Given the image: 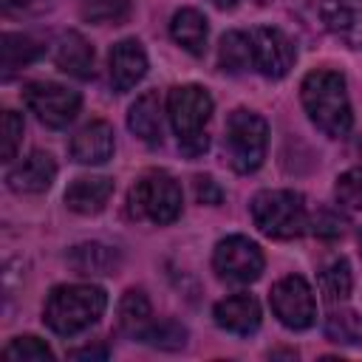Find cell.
I'll use <instances>...</instances> for the list:
<instances>
[{
  "mask_svg": "<svg viewBox=\"0 0 362 362\" xmlns=\"http://www.w3.org/2000/svg\"><path fill=\"white\" fill-rule=\"evenodd\" d=\"M23 99L28 105V110L45 124V127H65L76 119L79 107H82V96L59 82H28L23 88Z\"/></svg>",
  "mask_w": 362,
  "mask_h": 362,
  "instance_id": "9",
  "label": "cell"
},
{
  "mask_svg": "<svg viewBox=\"0 0 362 362\" xmlns=\"http://www.w3.org/2000/svg\"><path fill=\"white\" fill-rule=\"evenodd\" d=\"M68 150H71V158L76 164H88V167L105 164L116 150L113 127L107 122H102V119H93V122H88L85 127H79L74 133Z\"/></svg>",
  "mask_w": 362,
  "mask_h": 362,
  "instance_id": "15",
  "label": "cell"
},
{
  "mask_svg": "<svg viewBox=\"0 0 362 362\" xmlns=\"http://www.w3.org/2000/svg\"><path fill=\"white\" fill-rule=\"evenodd\" d=\"M164 110L167 107H161V99H158L156 90L141 93L130 105V110H127V127H130V133L136 139H141L144 144H150V147L161 144V130H164L161 127V116H164Z\"/></svg>",
  "mask_w": 362,
  "mask_h": 362,
  "instance_id": "19",
  "label": "cell"
},
{
  "mask_svg": "<svg viewBox=\"0 0 362 362\" xmlns=\"http://www.w3.org/2000/svg\"><path fill=\"white\" fill-rule=\"evenodd\" d=\"M351 288H354V272H351V263L345 257L331 260L320 272V291L328 303H345Z\"/></svg>",
  "mask_w": 362,
  "mask_h": 362,
  "instance_id": "24",
  "label": "cell"
},
{
  "mask_svg": "<svg viewBox=\"0 0 362 362\" xmlns=\"http://www.w3.org/2000/svg\"><path fill=\"white\" fill-rule=\"evenodd\" d=\"M71 359H107V348L105 345H85L68 354Z\"/></svg>",
  "mask_w": 362,
  "mask_h": 362,
  "instance_id": "33",
  "label": "cell"
},
{
  "mask_svg": "<svg viewBox=\"0 0 362 362\" xmlns=\"http://www.w3.org/2000/svg\"><path fill=\"white\" fill-rule=\"evenodd\" d=\"M240 0H212V6H218V8H235Z\"/></svg>",
  "mask_w": 362,
  "mask_h": 362,
  "instance_id": "34",
  "label": "cell"
},
{
  "mask_svg": "<svg viewBox=\"0 0 362 362\" xmlns=\"http://www.w3.org/2000/svg\"><path fill=\"white\" fill-rule=\"evenodd\" d=\"M54 62L62 74L74 79H90L93 76V45L79 31H62L57 40Z\"/></svg>",
  "mask_w": 362,
  "mask_h": 362,
  "instance_id": "18",
  "label": "cell"
},
{
  "mask_svg": "<svg viewBox=\"0 0 362 362\" xmlns=\"http://www.w3.org/2000/svg\"><path fill=\"white\" fill-rule=\"evenodd\" d=\"M3 356L6 359H14V362H51L54 359V351L40 339V337H14L6 348H3Z\"/></svg>",
  "mask_w": 362,
  "mask_h": 362,
  "instance_id": "28",
  "label": "cell"
},
{
  "mask_svg": "<svg viewBox=\"0 0 362 362\" xmlns=\"http://www.w3.org/2000/svg\"><path fill=\"white\" fill-rule=\"evenodd\" d=\"M255 226L274 240L300 238L308 229L305 198L294 189H260L249 204Z\"/></svg>",
  "mask_w": 362,
  "mask_h": 362,
  "instance_id": "4",
  "label": "cell"
},
{
  "mask_svg": "<svg viewBox=\"0 0 362 362\" xmlns=\"http://www.w3.org/2000/svg\"><path fill=\"white\" fill-rule=\"evenodd\" d=\"M141 342L153 348H164V351H178L187 345V328L175 320H158V322H150Z\"/></svg>",
  "mask_w": 362,
  "mask_h": 362,
  "instance_id": "27",
  "label": "cell"
},
{
  "mask_svg": "<svg viewBox=\"0 0 362 362\" xmlns=\"http://www.w3.org/2000/svg\"><path fill=\"white\" fill-rule=\"evenodd\" d=\"M184 195L178 181L167 170H147L136 178V184L127 192V212L130 218L150 221L158 226L173 223L181 215Z\"/></svg>",
  "mask_w": 362,
  "mask_h": 362,
  "instance_id": "5",
  "label": "cell"
},
{
  "mask_svg": "<svg viewBox=\"0 0 362 362\" xmlns=\"http://www.w3.org/2000/svg\"><path fill=\"white\" fill-rule=\"evenodd\" d=\"M167 119L178 136V150L189 158L201 156L209 144L206 124L212 119V96L201 85H175L167 93Z\"/></svg>",
  "mask_w": 362,
  "mask_h": 362,
  "instance_id": "3",
  "label": "cell"
},
{
  "mask_svg": "<svg viewBox=\"0 0 362 362\" xmlns=\"http://www.w3.org/2000/svg\"><path fill=\"white\" fill-rule=\"evenodd\" d=\"M322 25L351 51H362V0H322Z\"/></svg>",
  "mask_w": 362,
  "mask_h": 362,
  "instance_id": "13",
  "label": "cell"
},
{
  "mask_svg": "<svg viewBox=\"0 0 362 362\" xmlns=\"http://www.w3.org/2000/svg\"><path fill=\"white\" fill-rule=\"evenodd\" d=\"M212 317H215L218 328H223L229 334H238V337H249L260 328L263 311H260V303L252 294H229V297L215 303Z\"/></svg>",
  "mask_w": 362,
  "mask_h": 362,
  "instance_id": "14",
  "label": "cell"
},
{
  "mask_svg": "<svg viewBox=\"0 0 362 362\" xmlns=\"http://www.w3.org/2000/svg\"><path fill=\"white\" fill-rule=\"evenodd\" d=\"M113 195V178L107 175H79L65 189V206L76 215H96L107 206Z\"/></svg>",
  "mask_w": 362,
  "mask_h": 362,
  "instance_id": "17",
  "label": "cell"
},
{
  "mask_svg": "<svg viewBox=\"0 0 362 362\" xmlns=\"http://www.w3.org/2000/svg\"><path fill=\"white\" fill-rule=\"evenodd\" d=\"M147 74V51L139 40L127 37L119 40L110 54H107V76H110V88L116 93H124L130 88H136Z\"/></svg>",
  "mask_w": 362,
  "mask_h": 362,
  "instance_id": "11",
  "label": "cell"
},
{
  "mask_svg": "<svg viewBox=\"0 0 362 362\" xmlns=\"http://www.w3.org/2000/svg\"><path fill=\"white\" fill-rule=\"evenodd\" d=\"M150 322H153V308H150L147 294L141 288H127L119 300V328L127 337L141 339Z\"/></svg>",
  "mask_w": 362,
  "mask_h": 362,
  "instance_id": "22",
  "label": "cell"
},
{
  "mask_svg": "<svg viewBox=\"0 0 362 362\" xmlns=\"http://www.w3.org/2000/svg\"><path fill=\"white\" fill-rule=\"evenodd\" d=\"M206 34H209L206 17L198 8H178L173 14V20H170V37L175 40V45H181L192 57H201L204 54Z\"/></svg>",
  "mask_w": 362,
  "mask_h": 362,
  "instance_id": "20",
  "label": "cell"
},
{
  "mask_svg": "<svg viewBox=\"0 0 362 362\" xmlns=\"http://www.w3.org/2000/svg\"><path fill=\"white\" fill-rule=\"evenodd\" d=\"M356 243H359V252H362V226H359V232H356Z\"/></svg>",
  "mask_w": 362,
  "mask_h": 362,
  "instance_id": "35",
  "label": "cell"
},
{
  "mask_svg": "<svg viewBox=\"0 0 362 362\" xmlns=\"http://www.w3.org/2000/svg\"><path fill=\"white\" fill-rule=\"evenodd\" d=\"M68 266L74 269V274L82 277H105V274H116L122 266V255L119 249L102 243V240H85L76 243L68 255H65Z\"/></svg>",
  "mask_w": 362,
  "mask_h": 362,
  "instance_id": "16",
  "label": "cell"
},
{
  "mask_svg": "<svg viewBox=\"0 0 362 362\" xmlns=\"http://www.w3.org/2000/svg\"><path fill=\"white\" fill-rule=\"evenodd\" d=\"M300 99L311 124L328 139H342L351 130L354 110H351L345 76L339 71H331V68L308 71L300 85Z\"/></svg>",
  "mask_w": 362,
  "mask_h": 362,
  "instance_id": "1",
  "label": "cell"
},
{
  "mask_svg": "<svg viewBox=\"0 0 362 362\" xmlns=\"http://www.w3.org/2000/svg\"><path fill=\"white\" fill-rule=\"evenodd\" d=\"M218 68L223 74H243L252 68V42L246 31H226L218 42Z\"/></svg>",
  "mask_w": 362,
  "mask_h": 362,
  "instance_id": "23",
  "label": "cell"
},
{
  "mask_svg": "<svg viewBox=\"0 0 362 362\" xmlns=\"http://www.w3.org/2000/svg\"><path fill=\"white\" fill-rule=\"evenodd\" d=\"M342 229H345V221L331 209H320V215L314 218V232L322 238H337L342 235Z\"/></svg>",
  "mask_w": 362,
  "mask_h": 362,
  "instance_id": "31",
  "label": "cell"
},
{
  "mask_svg": "<svg viewBox=\"0 0 362 362\" xmlns=\"http://www.w3.org/2000/svg\"><path fill=\"white\" fill-rule=\"evenodd\" d=\"M195 195H198V201L212 204V206L221 204V198H223V192H221V187L212 175H198L195 178Z\"/></svg>",
  "mask_w": 362,
  "mask_h": 362,
  "instance_id": "32",
  "label": "cell"
},
{
  "mask_svg": "<svg viewBox=\"0 0 362 362\" xmlns=\"http://www.w3.org/2000/svg\"><path fill=\"white\" fill-rule=\"evenodd\" d=\"M133 11V0H79V17L93 25H122Z\"/></svg>",
  "mask_w": 362,
  "mask_h": 362,
  "instance_id": "25",
  "label": "cell"
},
{
  "mask_svg": "<svg viewBox=\"0 0 362 362\" xmlns=\"http://www.w3.org/2000/svg\"><path fill=\"white\" fill-rule=\"evenodd\" d=\"M252 42V68L266 79H283L297 59L294 42L274 25H257L249 31Z\"/></svg>",
  "mask_w": 362,
  "mask_h": 362,
  "instance_id": "10",
  "label": "cell"
},
{
  "mask_svg": "<svg viewBox=\"0 0 362 362\" xmlns=\"http://www.w3.org/2000/svg\"><path fill=\"white\" fill-rule=\"evenodd\" d=\"M23 130H25L23 116L17 110H3V124H0V158L3 161H11L17 156Z\"/></svg>",
  "mask_w": 362,
  "mask_h": 362,
  "instance_id": "30",
  "label": "cell"
},
{
  "mask_svg": "<svg viewBox=\"0 0 362 362\" xmlns=\"http://www.w3.org/2000/svg\"><path fill=\"white\" fill-rule=\"evenodd\" d=\"M57 178V161L51 153L45 150H34L28 153L25 158H20L8 175H6V184L11 192L17 195H40L45 192Z\"/></svg>",
  "mask_w": 362,
  "mask_h": 362,
  "instance_id": "12",
  "label": "cell"
},
{
  "mask_svg": "<svg viewBox=\"0 0 362 362\" xmlns=\"http://www.w3.org/2000/svg\"><path fill=\"white\" fill-rule=\"evenodd\" d=\"M334 198L345 209H362V167H351L337 178Z\"/></svg>",
  "mask_w": 362,
  "mask_h": 362,
  "instance_id": "29",
  "label": "cell"
},
{
  "mask_svg": "<svg viewBox=\"0 0 362 362\" xmlns=\"http://www.w3.org/2000/svg\"><path fill=\"white\" fill-rule=\"evenodd\" d=\"M42 54H45V45L40 40H34L31 34L6 31L0 37V68H3V76H11L14 71L37 62Z\"/></svg>",
  "mask_w": 362,
  "mask_h": 362,
  "instance_id": "21",
  "label": "cell"
},
{
  "mask_svg": "<svg viewBox=\"0 0 362 362\" xmlns=\"http://www.w3.org/2000/svg\"><path fill=\"white\" fill-rule=\"evenodd\" d=\"M266 147H269L266 119L249 107H235L223 130V153L229 167L240 175L255 173L266 158Z\"/></svg>",
  "mask_w": 362,
  "mask_h": 362,
  "instance_id": "6",
  "label": "cell"
},
{
  "mask_svg": "<svg viewBox=\"0 0 362 362\" xmlns=\"http://www.w3.org/2000/svg\"><path fill=\"white\" fill-rule=\"evenodd\" d=\"M107 308L105 288L93 283H71L51 288L42 305V322L59 337H76L85 328L96 325Z\"/></svg>",
  "mask_w": 362,
  "mask_h": 362,
  "instance_id": "2",
  "label": "cell"
},
{
  "mask_svg": "<svg viewBox=\"0 0 362 362\" xmlns=\"http://www.w3.org/2000/svg\"><path fill=\"white\" fill-rule=\"evenodd\" d=\"M263 266H266V260H263L260 246L255 240H249L246 235H229L215 243L212 269L226 283H238V286L255 283L263 274Z\"/></svg>",
  "mask_w": 362,
  "mask_h": 362,
  "instance_id": "8",
  "label": "cell"
},
{
  "mask_svg": "<svg viewBox=\"0 0 362 362\" xmlns=\"http://www.w3.org/2000/svg\"><path fill=\"white\" fill-rule=\"evenodd\" d=\"M325 339L337 345H359L362 342V317L354 308H334L325 317Z\"/></svg>",
  "mask_w": 362,
  "mask_h": 362,
  "instance_id": "26",
  "label": "cell"
},
{
  "mask_svg": "<svg viewBox=\"0 0 362 362\" xmlns=\"http://www.w3.org/2000/svg\"><path fill=\"white\" fill-rule=\"evenodd\" d=\"M269 305H272L274 317L280 320V325H286L288 331H305L317 320L314 291H311L308 280L300 274L280 277L269 291Z\"/></svg>",
  "mask_w": 362,
  "mask_h": 362,
  "instance_id": "7",
  "label": "cell"
}]
</instances>
